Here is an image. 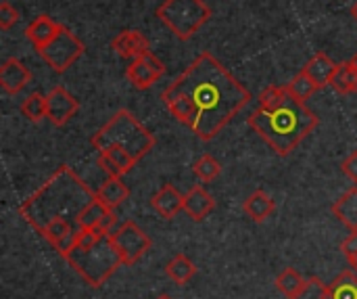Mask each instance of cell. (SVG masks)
Here are the masks:
<instances>
[{"label":"cell","mask_w":357,"mask_h":299,"mask_svg":"<svg viewBox=\"0 0 357 299\" xmlns=\"http://www.w3.org/2000/svg\"><path fill=\"white\" fill-rule=\"evenodd\" d=\"M161 101L176 122L207 143L249 105L251 92L205 50L161 92Z\"/></svg>","instance_id":"cell-1"},{"label":"cell","mask_w":357,"mask_h":299,"mask_svg":"<svg viewBox=\"0 0 357 299\" xmlns=\"http://www.w3.org/2000/svg\"><path fill=\"white\" fill-rule=\"evenodd\" d=\"M96 199V193L67 166H61L33 195H29L19 207V216L38 233L54 222L69 220L79 226L82 212Z\"/></svg>","instance_id":"cell-2"},{"label":"cell","mask_w":357,"mask_h":299,"mask_svg":"<svg viewBox=\"0 0 357 299\" xmlns=\"http://www.w3.org/2000/svg\"><path fill=\"white\" fill-rule=\"evenodd\" d=\"M318 124L320 119L316 113L293 94H289L280 107L272 111L257 109L249 117V128L280 157L291 155L318 128Z\"/></svg>","instance_id":"cell-3"},{"label":"cell","mask_w":357,"mask_h":299,"mask_svg":"<svg viewBox=\"0 0 357 299\" xmlns=\"http://www.w3.org/2000/svg\"><path fill=\"white\" fill-rule=\"evenodd\" d=\"M65 262L86 281L90 287H102L109 277L123 266L121 258L113 245L111 235H100L96 231H79L75 247L65 258Z\"/></svg>","instance_id":"cell-4"},{"label":"cell","mask_w":357,"mask_h":299,"mask_svg":"<svg viewBox=\"0 0 357 299\" xmlns=\"http://www.w3.org/2000/svg\"><path fill=\"white\" fill-rule=\"evenodd\" d=\"M155 136L128 111L119 109L98 132L92 134L90 145L94 147L96 153L117 147L130 153L136 161H140L153 147H155Z\"/></svg>","instance_id":"cell-5"},{"label":"cell","mask_w":357,"mask_h":299,"mask_svg":"<svg viewBox=\"0 0 357 299\" xmlns=\"http://www.w3.org/2000/svg\"><path fill=\"white\" fill-rule=\"evenodd\" d=\"M157 17L178 40L186 42L211 19V8L203 0H163L157 6Z\"/></svg>","instance_id":"cell-6"},{"label":"cell","mask_w":357,"mask_h":299,"mask_svg":"<svg viewBox=\"0 0 357 299\" xmlns=\"http://www.w3.org/2000/svg\"><path fill=\"white\" fill-rule=\"evenodd\" d=\"M84 50H86L84 42L63 25V29L46 46H42L38 54L54 73H65L84 54Z\"/></svg>","instance_id":"cell-7"},{"label":"cell","mask_w":357,"mask_h":299,"mask_svg":"<svg viewBox=\"0 0 357 299\" xmlns=\"http://www.w3.org/2000/svg\"><path fill=\"white\" fill-rule=\"evenodd\" d=\"M111 239H113V245H115L123 266L136 264L153 245L151 237L134 220H126L119 228H113Z\"/></svg>","instance_id":"cell-8"},{"label":"cell","mask_w":357,"mask_h":299,"mask_svg":"<svg viewBox=\"0 0 357 299\" xmlns=\"http://www.w3.org/2000/svg\"><path fill=\"white\" fill-rule=\"evenodd\" d=\"M165 73V65L163 61L153 54L151 50L132 59L128 69H126V75L130 80V84L136 88V90H146L151 88L153 84H157L161 80V75Z\"/></svg>","instance_id":"cell-9"},{"label":"cell","mask_w":357,"mask_h":299,"mask_svg":"<svg viewBox=\"0 0 357 299\" xmlns=\"http://www.w3.org/2000/svg\"><path fill=\"white\" fill-rule=\"evenodd\" d=\"M46 101H48V119L54 126H65L79 109V101L63 86H54L46 94Z\"/></svg>","instance_id":"cell-10"},{"label":"cell","mask_w":357,"mask_h":299,"mask_svg":"<svg viewBox=\"0 0 357 299\" xmlns=\"http://www.w3.org/2000/svg\"><path fill=\"white\" fill-rule=\"evenodd\" d=\"M79 228L96 231L100 235H111L115 228V214L100 199H94L79 216Z\"/></svg>","instance_id":"cell-11"},{"label":"cell","mask_w":357,"mask_h":299,"mask_svg":"<svg viewBox=\"0 0 357 299\" xmlns=\"http://www.w3.org/2000/svg\"><path fill=\"white\" fill-rule=\"evenodd\" d=\"M31 82V71L17 57L6 59L0 65V86L6 94H19Z\"/></svg>","instance_id":"cell-12"},{"label":"cell","mask_w":357,"mask_h":299,"mask_svg":"<svg viewBox=\"0 0 357 299\" xmlns=\"http://www.w3.org/2000/svg\"><path fill=\"white\" fill-rule=\"evenodd\" d=\"M111 48L119 57H123V59H136V57H140V54L151 50L146 36L142 31H138V29H123V31H119L111 40Z\"/></svg>","instance_id":"cell-13"},{"label":"cell","mask_w":357,"mask_h":299,"mask_svg":"<svg viewBox=\"0 0 357 299\" xmlns=\"http://www.w3.org/2000/svg\"><path fill=\"white\" fill-rule=\"evenodd\" d=\"M151 205L153 210L165 218V220H172L176 218L182 210H184V195L174 187V184H163L153 197H151Z\"/></svg>","instance_id":"cell-14"},{"label":"cell","mask_w":357,"mask_h":299,"mask_svg":"<svg viewBox=\"0 0 357 299\" xmlns=\"http://www.w3.org/2000/svg\"><path fill=\"white\" fill-rule=\"evenodd\" d=\"M61 29H63L61 23H56V21L50 19L48 15H40V17H36V19L25 27V38L33 44L36 50H40V48L46 46Z\"/></svg>","instance_id":"cell-15"},{"label":"cell","mask_w":357,"mask_h":299,"mask_svg":"<svg viewBox=\"0 0 357 299\" xmlns=\"http://www.w3.org/2000/svg\"><path fill=\"white\" fill-rule=\"evenodd\" d=\"M213 207H215V201H213V197L203 187H192L184 195V212L195 222L205 220L213 212Z\"/></svg>","instance_id":"cell-16"},{"label":"cell","mask_w":357,"mask_h":299,"mask_svg":"<svg viewBox=\"0 0 357 299\" xmlns=\"http://www.w3.org/2000/svg\"><path fill=\"white\" fill-rule=\"evenodd\" d=\"M337 67H339V63H335L326 52H316V54L307 61V65L303 67V71H305L320 88H324V86H331V82H333V78H335V73H337Z\"/></svg>","instance_id":"cell-17"},{"label":"cell","mask_w":357,"mask_h":299,"mask_svg":"<svg viewBox=\"0 0 357 299\" xmlns=\"http://www.w3.org/2000/svg\"><path fill=\"white\" fill-rule=\"evenodd\" d=\"M243 210H245L247 218H251L253 222H266L274 214L276 201L266 191H255L245 199Z\"/></svg>","instance_id":"cell-18"},{"label":"cell","mask_w":357,"mask_h":299,"mask_svg":"<svg viewBox=\"0 0 357 299\" xmlns=\"http://www.w3.org/2000/svg\"><path fill=\"white\" fill-rule=\"evenodd\" d=\"M130 197V189L121 182V178H107L100 189L96 191V199H100L109 210L119 207L126 199Z\"/></svg>","instance_id":"cell-19"},{"label":"cell","mask_w":357,"mask_h":299,"mask_svg":"<svg viewBox=\"0 0 357 299\" xmlns=\"http://www.w3.org/2000/svg\"><path fill=\"white\" fill-rule=\"evenodd\" d=\"M333 214H335L349 231H357V187L349 189L347 193H343V195L335 201Z\"/></svg>","instance_id":"cell-20"},{"label":"cell","mask_w":357,"mask_h":299,"mask_svg":"<svg viewBox=\"0 0 357 299\" xmlns=\"http://www.w3.org/2000/svg\"><path fill=\"white\" fill-rule=\"evenodd\" d=\"M331 88L339 94H356L357 92V63L351 61H345V63H339L337 67V73L331 82Z\"/></svg>","instance_id":"cell-21"},{"label":"cell","mask_w":357,"mask_h":299,"mask_svg":"<svg viewBox=\"0 0 357 299\" xmlns=\"http://www.w3.org/2000/svg\"><path fill=\"white\" fill-rule=\"evenodd\" d=\"M197 268L190 262V258H186L184 254H178L176 258H172L165 264V275L176 283V285H186L192 277H195Z\"/></svg>","instance_id":"cell-22"},{"label":"cell","mask_w":357,"mask_h":299,"mask_svg":"<svg viewBox=\"0 0 357 299\" xmlns=\"http://www.w3.org/2000/svg\"><path fill=\"white\" fill-rule=\"evenodd\" d=\"M307 283L310 281H305L295 268H287L284 272H280L278 275V279H276V287H278V291L284 296L287 299H295L305 287H307Z\"/></svg>","instance_id":"cell-23"},{"label":"cell","mask_w":357,"mask_h":299,"mask_svg":"<svg viewBox=\"0 0 357 299\" xmlns=\"http://www.w3.org/2000/svg\"><path fill=\"white\" fill-rule=\"evenodd\" d=\"M21 113L38 124L42 119H48V101H46V94H40V92H31L27 94V99L21 103Z\"/></svg>","instance_id":"cell-24"},{"label":"cell","mask_w":357,"mask_h":299,"mask_svg":"<svg viewBox=\"0 0 357 299\" xmlns=\"http://www.w3.org/2000/svg\"><path fill=\"white\" fill-rule=\"evenodd\" d=\"M331 299H357V275L354 270L343 272L331 285Z\"/></svg>","instance_id":"cell-25"},{"label":"cell","mask_w":357,"mask_h":299,"mask_svg":"<svg viewBox=\"0 0 357 299\" xmlns=\"http://www.w3.org/2000/svg\"><path fill=\"white\" fill-rule=\"evenodd\" d=\"M287 88H289V92H291L297 101H307L316 90H320V86H318L303 69L287 84Z\"/></svg>","instance_id":"cell-26"},{"label":"cell","mask_w":357,"mask_h":299,"mask_svg":"<svg viewBox=\"0 0 357 299\" xmlns=\"http://www.w3.org/2000/svg\"><path fill=\"white\" fill-rule=\"evenodd\" d=\"M192 172L201 182H211L222 174V163L211 157V155H201L195 163H192Z\"/></svg>","instance_id":"cell-27"},{"label":"cell","mask_w":357,"mask_h":299,"mask_svg":"<svg viewBox=\"0 0 357 299\" xmlns=\"http://www.w3.org/2000/svg\"><path fill=\"white\" fill-rule=\"evenodd\" d=\"M289 88L287 86H268L259 92V109L272 111L276 107H280L287 99H289Z\"/></svg>","instance_id":"cell-28"},{"label":"cell","mask_w":357,"mask_h":299,"mask_svg":"<svg viewBox=\"0 0 357 299\" xmlns=\"http://www.w3.org/2000/svg\"><path fill=\"white\" fill-rule=\"evenodd\" d=\"M102 155H107L111 161H115L117 166H119V170L123 172V176L138 163L130 153H126L123 149H117V147H109V149H105V151H100Z\"/></svg>","instance_id":"cell-29"},{"label":"cell","mask_w":357,"mask_h":299,"mask_svg":"<svg viewBox=\"0 0 357 299\" xmlns=\"http://www.w3.org/2000/svg\"><path fill=\"white\" fill-rule=\"evenodd\" d=\"M295 299H331V289L320 279H310L307 287Z\"/></svg>","instance_id":"cell-30"},{"label":"cell","mask_w":357,"mask_h":299,"mask_svg":"<svg viewBox=\"0 0 357 299\" xmlns=\"http://www.w3.org/2000/svg\"><path fill=\"white\" fill-rule=\"evenodd\" d=\"M19 17L21 13L17 10V6H13L10 2L0 4V29H10L19 21Z\"/></svg>","instance_id":"cell-31"},{"label":"cell","mask_w":357,"mask_h":299,"mask_svg":"<svg viewBox=\"0 0 357 299\" xmlns=\"http://www.w3.org/2000/svg\"><path fill=\"white\" fill-rule=\"evenodd\" d=\"M98 166H100V170H105L111 178H121L123 176V172L119 170V166L115 163V161H111L107 155H102V153H98Z\"/></svg>","instance_id":"cell-32"},{"label":"cell","mask_w":357,"mask_h":299,"mask_svg":"<svg viewBox=\"0 0 357 299\" xmlns=\"http://www.w3.org/2000/svg\"><path fill=\"white\" fill-rule=\"evenodd\" d=\"M341 170H343V174H345L351 182H357V151H354V153L341 163Z\"/></svg>","instance_id":"cell-33"},{"label":"cell","mask_w":357,"mask_h":299,"mask_svg":"<svg viewBox=\"0 0 357 299\" xmlns=\"http://www.w3.org/2000/svg\"><path fill=\"white\" fill-rule=\"evenodd\" d=\"M341 251L345 258H354L357 256V231H351V235L341 243Z\"/></svg>","instance_id":"cell-34"},{"label":"cell","mask_w":357,"mask_h":299,"mask_svg":"<svg viewBox=\"0 0 357 299\" xmlns=\"http://www.w3.org/2000/svg\"><path fill=\"white\" fill-rule=\"evenodd\" d=\"M347 262H349V268H351V270L357 275V256H354V258H347Z\"/></svg>","instance_id":"cell-35"},{"label":"cell","mask_w":357,"mask_h":299,"mask_svg":"<svg viewBox=\"0 0 357 299\" xmlns=\"http://www.w3.org/2000/svg\"><path fill=\"white\" fill-rule=\"evenodd\" d=\"M351 15H354V17H356V21H357V0H356V4H354V6H351Z\"/></svg>","instance_id":"cell-36"},{"label":"cell","mask_w":357,"mask_h":299,"mask_svg":"<svg viewBox=\"0 0 357 299\" xmlns=\"http://www.w3.org/2000/svg\"><path fill=\"white\" fill-rule=\"evenodd\" d=\"M157 299H172L169 296H161V298H157Z\"/></svg>","instance_id":"cell-37"},{"label":"cell","mask_w":357,"mask_h":299,"mask_svg":"<svg viewBox=\"0 0 357 299\" xmlns=\"http://www.w3.org/2000/svg\"><path fill=\"white\" fill-rule=\"evenodd\" d=\"M354 61H356V63H357V54H356V57H354Z\"/></svg>","instance_id":"cell-38"}]
</instances>
